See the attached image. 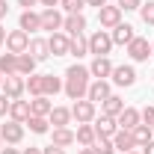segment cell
Listing matches in <instances>:
<instances>
[{
  "label": "cell",
  "mask_w": 154,
  "mask_h": 154,
  "mask_svg": "<svg viewBox=\"0 0 154 154\" xmlns=\"http://www.w3.org/2000/svg\"><path fill=\"white\" fill-rule=\"evenodd\" d=\"M89 68H83V65H71L68 71H65V95L71 98V101H80V98H86L89 92Z\"/></svg>",
  "instance_id": "1"
},
{
  "label": "cell",
  "mask_w": 154,
  "mask_h": 154,
  "mask_svg": "<svg viewBox=\"0 0 154 154\" xmlns=\"http://www.w3.org/2000/svg\"><path fill=\"white\" fill-rule=\"evenodd\" d=\"M113 51V36L107 33V30H98L89 36V54H95V57H107Z\"/></svg>",
  "instance_id": "2"
},
{
  "label": "cell",
  "mask_w": 154,
  "mask_h": 154,
  "mask_svg": "<svg viewBox=\"0 0 154 154\" xmlns=\"http://www.w3.org/2000/svg\"><path fill=\"white\" fill-rule=\"evenodd\" d=\"M0 89H3V95L9 98V101H18V98L27 92V80H24L21 74H6Z\"/></svg>",
  "instance_id": "3"
},
{
  "label": "cell",
  "mask_w": 154,
  "mask_h": 154,
  "mask_svg": "<svg viewBox=\"0 0 154 154\" xmlns=\"http://www.w3.org/2000/svg\"><path fill=\"white\" fill-rule=\"evenodd\" d=\"M71 119H77V125H89V122H95V104H92L89 98L74 101V107H71Z\"/></svg>",
  "instance_id": "4"
},
{
  "label": "cell",
  "mask_w": 154,
  "mask_h": 154,
  "mask_svg": "<svg viewBox=\"0 0 154 154\" xmlns=\"http://www.w3.org/2000/svg\"><path fill=\"white\" fill-rule=\"evenodd\" d=\"M27 48H30V36H27L21 27L12 30V33H6V51H9V54L18 57V54H27Z\"/></svg>",
  "instance_id": "5"
},
{
  "label": "cell",
  "mask_w": 154,
  "mask_h": 154,
  "mask_svg": "<svg viewBox=\"0 0 154 154\" xmlns=\"http://www.w3.org/2000/svg\"><path fill=\"white\" fill-rule=\"evenodd\" d=\"M128 54H131V59H134V62H145V59L151 57V45H148V38L134 36V42L128 45Z\"/></svg>",
  "instance_id": "6"
},
{
  "label": "cell",
  "mask_w": 154,
  "mask_h": 154,
  "mask_svg": "<svg viewBox=\"0 0 154 154\" xmlns=\"http://www.w3.org/2000/svg\"><path fill=\"white\" fill-rule=\"evenodd\" d=\"M98 24L104 30H113L116 24H122V9L119 6H101L98 9Z\"/></svg>",
  "instance_id": "7"
},
{
  "label": "cell",
  "mask_w": 154,
  "mask_h": 154,
  "mask_svg": "<svg viewBox=\"0 0 154 154\" xmlns=\"http://www.w3.org/2000/svg\"><path fill=\"white\" fill-rule=\"evenodd\" d=\"M68 45H71V36H65V33H51V38H48L51 57H65L68 54Z\"/></svg>",
  "instance_id": "8"
},
{
  "label": "cell",
  "mask_w": 154,
  "mask_h": 154,
  "mask_svg": "<svg viewBox=\"0 0 154 154\" xmlns=\"http://www.w3.org/2000/svg\"><path fill=\"white\" fill-rule=\"evenodd\" d=\"M0 136H3V139H6L9 145H18L21 139H24V125H21V122H12V119H9V122H6V125L0 128Z\"/></svg>",
  "instance_id": "9"
},
{
  "label": "cell",
  "mask_w": 154,
  "mask_h": 154,
  "mask_svg": "<svg viewBox=\"0 0 154 154\" xmlns=\"http://www.w3.org/2000/svg\"><path fill=\"white\" fill-rule=\"evenodd\" d=\"M110 77H113L116 86H134V83H136V71H134V65H116Z\"/></svg>",
  "instance_id": "10"
},
{
  "label": "cell",
  "mask_w": 154,
  "mask_h": 154,
  "mask_svg": "<svg viewBox=\"0 0 154 154\" xmlns=\"http://www.w3.org/2000/svg\"><path fill=\"white\" fill-rule=\"evenodd\" d=\"M113 68H116V65L107 57H95V59H92V65H89V74L95 77V80H107V77L113 74Z\"/></svg>",
  "instance_id": "11"
},
{
  "label": "cell",
  "mask_w": 154,
  "mask_h": 154,
  "mask_svg": "<svg viewBox=\"0 0 154 154\" xmlns=\"http://www.w3.org/2000/svg\"><path fill=\"white\" fill-rule=\"evenodd\" d=\"M62 30H65V36H83V30H86V18H83V12H77V15H65Z\"/></svg>",
  "instance_id": "12"
},
{
  "label": "cell",
  "mask_w": 154,
  "mask_h": 154,
  "mask_svg": "<svg viewBox=\"0 0 154 154\" xmlns=\"http://www.w3.org/2000/svg\"><path fill=\"white\" fill-rule=\"evenodd\" d=\"M18 27L30 36V33H36V30H42V15L38 12H33V9H24L21 12V21H18Z\"/></svg>",
  "instance_id": "13"
},
{
  "label": "cell",
  "mask_w": 154,
  "mask_h": 154,
  "mask_svg": "<svg viewBox=\"0 0 154 154\" xmlns=\"http://www.w3.org/2000/svg\"><path fill=\"white\" fill-rule=\"evenodd\" d=\"M92 128H95V134L98 136H113L116 131H119V122H116L113 116H95V125H92Z\"/></svg>",
  "instance_id": "14"
},
{
  "label": "cell",
  "mask_w": 154,
  "mask_h": 154,
  "mask_svg": "<svg viewBox=\"0 0 154 154\" xmlns=\"http://www.w3.org/2000/svg\"><path fill=\"white\" fill-rule=\"evenodd\" d=\"M116 122H119V128H122V131H134L142 119H139V110H134V107H125L122 113L116 116Z\"/></svg>",
  "instance_id": "15"
},
{
  "label": "cell",
  "mask_w": 154,
  "mask_h": 154,
  "mask_svg": "<svg viewBox=\"0 0 154 154\" xmlns=\"http://www.w3.org/2000/svg\"><path fill=\"white\" fill-rule=\"evenodd\" d=\"M110 95H113V92H110V83H107V80H95V83H89V92H86V98H89L92 104H98V101H107Z\"/></svg>",
  "instance_id": "16"
},
{
  "label": "cell",
  "mask_w": 154,
  "mask_h": 154,
  "mask_svg": "<svg viewBox=\"0 0 154 154\" xmlns=\"http://www.w3.org/2000/svg\"><path fill=\"white\" fill-rule=\"evenodd\" d=\"M62 15H59L57 9H45L42 12V30H51V33H59L62 30Z\"/></svg>",
  "instance_id": "17"
},
{
  "label": "cell",
  "mask_w": 154,
  "mask_h": 154,
  "mask_svg": "<svg viewBox=\"0 0 154 154\" xmlns=\"http://www.w3.org/2000/svg\"><path fill=\"white\" fill-rule=\"evenodd\" d=\"M95 139H98V134H95V128H92V125H77L74 142H80L83 148H92V145H95Z\"/></svg>",
  "instance_id": "18"
},
{
  "label": "cell",
  "mask_w": 154,
  "mask_h": 154,
  "mask_svg": "<svg viewBox=\"0 0 154 154\" xmlns=\"http://www.w3.org/2000/svg\"><path fill=\"white\" fill-rule=\"evenodd\" d=\"M27 54L36 59V62H42V59L51 57V48H48V38H30V48H27Z\"/></svg>",
  "instance_id": "19"
},
{
  "label": "cell",
  "mask_w": 154,
  "mask_h": 154,
  "mask_svg": "<svg viewBox=\"0 0 154 154\" xmlns=\"http://www.w3.org/2000/svg\"><path fill=\"white\" fill-rule=\"evenodd\" d=\"M110 36H113V45H131L136 33H134V27H131V24H116Z\"/></svg>",
  "instance_id": "20"
},
{
  "label": "cell",
  "mask_w": 154,
  "mask_h": 154,
  "mask_svg": "<svg viewBox=\"0 0 154 154\" xmlns=\"http://www.w3.org/2000/svg\"><path fill=\"white\" fill-rule=\"evenodd\" d=\"M9 119L24 125V122L30 119V101H21V98H18V101H12V104H9Z\"/></svg>",
  "instance_id": "21"
},
{
  "label": "cell",
  "mask_w": 154,
  "mask_h": 154,
  "mask_svg": "<svg viewBox=\"0 0 154 154\" xmlns=\"http://www.w3.org/2000/svg\"><path fill=\"white\" fill-rule=\"evenodd\" d=\"M113 145L119 148V151H134V148H136L134 134H131V131H122V128H119V131L113 134Z\"/></svg>",
  "instance_id": "22"
},
{
  "label": "cell",
  "mask_w": 154,
  "mask_h": 154,
  "mask_svg": "<svg viewBox=\"0 0 154 154\" xmlns=\"http://www.w3.org/2000/svg\"><path fill=\"white\" fill-rule=\"evenodd\" d=\"M51 110H54V104L48 101V95H38V98H33L30 101V116H51Z\"/></svg>",
  "instance_id": "23"
},
{
  "label": "cell",
  "mask_w": 154,
  "mask_h": 154,
  "mask_svg": "<svg viewBox=\"0 0 154 154\" xmlns=\"http://www.w3.org/2000/svg\"><path fill=\"white\" fill-rule=\"evenodd\" d=\"M48 122H51L54 128H68V122H71V110H65V107H54L51 116H48Z\"/></svg>",
  "instance_id": "24"
},
{
  "label": "cell",
  "mask_w": 154,
  "mask_h": 154,
  "mask_svg": "<svg viewBox=\"0 0 154 154\" xmlns=\"http://www.w3.org/2000/svg\"><path fill=\"white\" fill-rule=\"evenodd\" d=\"M122 110H125V101H122L119 95H110L107 101H101V113H104V116H113V119H116Z\"/></svg>",
  "instance_id": "25"
},
{
  "label": "cell",
  "mask_w": 154,
  "mask_h": 154,
  "mask_svg": "<svg viewBox=\"0 0 154 154\" xmlns=\"http://www.w3.org/2000/svg\"><path fill=\"white\" fill-rule=\"evenodd\" d=\"M131 134H134V142H136V148H142V145H148V142H151V128H148V125H142V122H139V125H136L134 131H131Z\"/></svg>",
  "instance_id": "26"
},
{
  "label": "cell",
  "mask_w": 154,
  "mask_h": 154,
  "mask_svg": "<svg viewBox=\"0 0 154 154\" xmlns=\"http://www.w3.org/2000/svg\"><path fill=\"white\" fill-rule=\"evenodd\" d=\"M54 145H59V148L74 145V131H68V128H54Z\"/></svg>",
  "instance_id": "27"
},
{
  "label": "cell",
  "mask_w": 154,
  "mask_h": 154,
  "mask_svg": "<svg viewBox=\"0 0 154 154\" xmlns=\"http://www.w3.org/2000/svg\"><path fill=\"white\" fill-rule=\"evenodd\" d=\"M27 92H30L33 98L45 95V74H30L27 77Z\"/></svg>",
  "instance_id": "28"
},
{
  "label": "cell",
  "mask_w": 154,
  "mask_h": 154,
  "mask_svg": "<svg viewBox=\"0 0 154 154\" xmlns=\"http://www.w3.org/2000/svg\"><path fill=\"white\" fill-rule=\"evenodd\" d=\"M68 54H74V57H86V54H89V38H83V36H71Z\"/></svg>",
  "instance_id": "29"
},
{
  "label": "cell",
  "mask_w": 154,
  "mask_h": 154,
  "mask_svg": "<svg viewBox=\"0 0 154 154\" xmlns=\"http://www.w3.org/2000/svg\"><path fill=\"white\" fill-rule=\"evenodd\" d=\"M0 74H18V57L15 54H3L0 57Z\"/></svg>",
  "instance_id": "30"
},
{
  "label": "cell",
  "mask_w": 154,
  "mask_h": 154,
  "mask_svg": "<svg viewBox=\"0 0 154 154\" xmlns=\"http://www.w3.org/2000/svg\"><path fill=\"white\" fill-rule=\"evenodd\" d=\"M18 74H36V59L30 54H18Z\"/></svg>",
  "instance_id": "31"
},
{
  "label": "cell",
  "mask_w": 154,
  "mask_h": 154,
  "mask_svg": "<svg viewBox=\"0 0 154 154\" xmlns=\"http://www.w3.org/2000/svg\"><path fill=\"white\" fill-rule=\"evenodd\" d=\"M24 125H30V131H33V134H48V128H51V122H48L45 116H30Z\"/></svg>",
  "instance_id": "32"
},
{
  "label": "cell",
  "mask_w": 154,
  "mask_h": 154,
  "mask_svg": "<svg viewBox=\"0 0 154 154\" xmlns=\"http://www.w3.org/2000/svg\"><path fill=\"white\" fill-rule=\"evenodd\" d=\"M62 80L59 77H54V74H45V95H57V92H62Z\"/></svg>",
  "instance_id": "33"
},
{
  "label": "cell",
  "mask_w": 154,
  "mask_h": 154,
  "mask_svg": "<svg viewBox=\"0 0 154 154\" xmlns=\"http://www.w3.org/2000/svg\"><path fill=\"white\" fill-rule=\"evenodd\" d=\"M92 151H95V154H113V151H116V145L107 139V136H98L95 145H92Z\"/></svg>",
  "instance_id": "34"
},
{
  "label": "cell",
  "mask_w": 154,
  "mask_h": 154,
  "mask_svg": "<svg viewBox=\"0 0 154 154\" xmlns=\"http://www.w3.org/2000/svg\"><path fill=\"white\" fill-rule=\"evenodd\" d=\"M139 15H142V21H145L148 27H154V0H148V3L139 6Z\"/></svg>",
  "instance_id": "35"
},
{
  "label": "cell",
  "mask_w": 154,
  "mask_h": 154,
  "mask_svg": "<svg viewBox=\"0 0 154 154\" xmlns=\"http://www.w3.org/2000/svg\"><path fill=\"white\" fill-rule=\"evenodd\" d=\"M62 3V9L68 12V15H77V12H83V6H86V0H59Z\"/></svg>",
  "instance_id": "36"
},
{
  "label": "cell",
  "mask_w": 154,
  "mask_h": 154,
  "mask_svg": "<svg viewBox=\"0 0 154 154\" xmlns=\"http://www.w3.org/2000/svg\"><path fill=\"white\" fill-rule=\"evenodd\" d=\"M139 119H142V125H148V128H151V125H154V107H145V110L139 113Z\"/></svg>",
  "instance_id": "37"
},
{
  "label": "cell",
  "mask_w": 154,
  "mask_h": 154,
  "mask_svg": "<svg viewBox=\"0 0 154 154\" xmlns=\"http://www.w3.org/2000/svg\"><path fill=\"white\" fill-rule=\"evenodd\" d=\"M139 6H142V0H119V9H125V12L128 9H139Z\"/></svg>",
  "instance_id": "38"
},
{
  "label": "cell",
  "mask_w": 154,
  "mask_h": 154,
  "mask_svg": "<svg viewBox=\"0 0 154 154\" xmlns=\"http://www.w3.org/2000/svg\"><path fill=\"white\" fill-rule=\"evenodd\" d=\"M42 154H65V148H59V145H54V142H51L48 148H42Z\"/></svg>",
  "instance_id": "39"
},
{
  "label": "cell",
  "mask_w": 154,
  "mask_h": 154,
  "mask_svg": "<svg viewBox=\"0 0 154 154\" xmlns=\"http://www.w3.org/2000/svg\"><path fill=\"white\" fill-rule=\"evenodd\" d=\"M9 104H12L9 98H6V95H0V116H6V113H9Z\"/></svg>",
  "instance_id": "40"
},
{
  "label": "cell",
  "mask_w": 154,
  "mask_h": 154,
  "mask_svg": "<svg viewBox=\"0 0 154 154\" xmlns=\"http://www.w3.org/2000/svg\"><path fill=\"white\" fill-rule=\"evenodd\" d=\"M38 3H42L45 9H57V3H59V0H38Z\"/></svg>",
  "instance_id": "41"
},
{
  "label": "cell",
  "mask_w": 154,
  "mask_h": 154,
  "mask_svg": "<svg viewBox=\"0 0 154 154\" xmlns=\"http://www.w3.org/2000/svg\"><path fill=\"white\" fill-rule=\"evenodd\" d=\"M9 15V6H6V0H0V21Z\"/></svg>",
  "instance_id": "42"
},
{
  "label": "cell",
  "mask_w": 154,
  "mask_h": 154,
  "mask_svg": "<svg viewBox=\"0 0 154 154\" xmlns=\"http://www.w3.org/2000/svg\"><path fill=\"white\" fill-rule=\"evenodd\" d=\"M18 3H21V6H24V9H33V6H36L38 0H18Z\"/></svg>",
  "instance_id": "43"
},
{
  "label": "cell",
  "mask_w": 154,
  "mask_h": 154,
  "mask_svg": "<svg viewBox=\"0 0 154 154\" xmlns=\"http://www.w3.org/2000/svg\"><path fill=\"white\" fill-rule=\"evenodd\" d=\"M86 6H98L101 9V6H107V0H86Z\"/></svg>",
  "instance_id": "44"
},
{
  "label": "cell",
  "mask_w": 154,
  "mask_h": 154,
  "mask_svg": "<svg viewBox=\"0 0 154 154\" xmlns=\"http://www.w3.org/2000/svg\"><path fill=\"white\" fill-rule=\"evenodd\" d=\"M142 154H154V139L148 142V145H142Z\"/></svg>",
  "instance_id": "45"
},
{
  "label": "cell",
  "mask_w": 154,
  "mask_h": 154,
  "mask_svg": "<svg viewBox=\"0 0 154 154\" xmlns=\"http://www.w3.org/2000/svg\"><path fill=\"white\" fill-rule=\"evenodd\" d=\"M0 45H6V30L0 27Z\"/></svg>",
  "instance_id": "46"
},
{
  "label": "cell",
  "mask_w": 154,
  "mask_h": 154,
  "mask_svg": "<svg viewBox=\"0 0 154 154\" xmlns=\"http://www.w3.org/2000/svg\"><path fill=\"white\" fill-rule=\"evenodd\" d=\"M24 154H42V148H27Z\"/></svg>",
  "instance_id": "47"
},
{
  "label": "cell",
  "mask_w": 154,
  "mask_h": 154,
  "mask_svg": "<svg viewBox=\"0 0 154 154\" xmlns=\"http://www.w3.org/2000/svg\"><path fill=\"white\" fill-rule=\"evenodd\" d=\"M80 154H95V151H92V148H80Z\"/></svg>",
  "instance_id": "48"
},
{
  "label": "cell",
  "mask_w": 154,
  "mask_h": 154,
  "mask_svg": "<svg viewBox=\"0 0 154 154\" xmlns=\"http://www.w3.org/2000/svg\"><path fill=\"white\" fill-rule=\"evenodd\" d=\"M3 154H18V148H6V151H3Z\"/></svg>",
  "instance_id": "49"
},
{
  "label": "cell",
  "mask_w": 154,
  "mask_h": 154,
  "mask_svg": "<svg viewBox=\"0 0 154 154\" xmlns=\"http://www.w3.org/2000/svg\"><path fill=\"white\" fill-rule=\"evenodd\" d=\"M122 154H139V151H122Z\"/></svg>",
  "instance_id": "50"
},
{
  "label": "cell",
  "mask_w": 154,
  "mask_h": 154,
  "mask_svg": "<svg viewBox=\"0 0 154 154\" xmlns=\"http://www.w3.org/2000/svg\"><path fill=\"white\" fill-rule=\"evenodd\" d=\"M0 86H3V74H0Z\"/></svg>",
  "instance_id": "51"
},
{
  "label": "cell",
  "mask_w": 154,
  "mask_h": 154,
  "mask_svg": "<svg viewBox=\"0 0 154 154\" xmlns=\"http://www.w3.org/2000/svg\"><path fill=\"white\" fill-rule=\"evenodd\" d=\"M151 54H154V42H151Z\"/></svg>",
  "instance_id": "52"
},
{
  "label": "cell",
  "mask_w": 154,
  "mask_h": 154,
  "mask_svg": "<svg viewBox=\"0 0 154 154\" xmlns=\"http://www.w3.org/2000/svg\"><path fill=\"white\" fill-rule=\"evenodd\" d=\"M151 134H154V125H151Z\"/></svg>",
  "instance_id": "53"
},
{
  "label": "cell",
  "mask_w": 154,
  "mask_h": 154,
  "mask_svg": "<svg viewBox=\"0 0 154 154\" xmlns=\"http://www.w3.org/2000/svg\"><path fill=\"white\" fill-rule=\"evenodd\" d=\"M0 142H3V136H0Z\"/></svg>",
  "instance_id": "54"
}]
</instances>
